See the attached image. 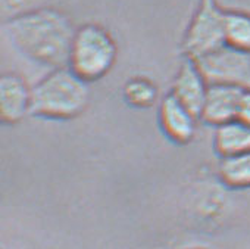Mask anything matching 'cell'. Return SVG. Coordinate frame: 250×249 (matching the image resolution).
<instances>
[{
	"instance_id": "6da1fadb",
	"label": "cell",
	"mask_w": 250,
	"mask_h": 249,
	"mask_svg": "<svg viewBox=\"0 0 250 249\" xmlns=\"http://www.w3.org/2000/svg\"><path fill=\"white\" fill-rule=\"evenodd\" d=\"M75 30L71 20L46 8L3 21V31L17 52L50 69L65 68Z\"/></svg>"
},
{
	"instance_id": "7a4b0ae2",
	"label": "cell",
	"mask_w": 250,
	"mask_h": 249,
	"mask_svg": "<svg viewBox=\"0 0 250 249\" xmlns=\"http://www.w3.org/2000/svg\"><path fill=\"white\" fill-rule=\"evenodd\" d=\"M88 83L68 67L52 69L31 89V113L46 119H72L88 106Z\"/></svg>"
},
{
	"instance_id": "3957f363",
	"label": "cell",
	"mask_w": 250,
	"mask_h": 249,
	"mask_svg": "<svg viewBox=\"0 0 250 249\" xmlns=\"http://www.w3.org/2000/svg\"><path fill=\"white\" fill-rule=\"evenodd\" d=\"M116 56L118 47L110 33L99 24H85L75 30L68 68L90 84L112 69Z\"/></svg>"
},
{
	"instance_id": "277c9868",
	"label": "cell",
	"mask_w": 250,
	"mask_h": 249,
	"mask_svg": "<svg viewBox=\"0 0 250 249\" xmlns=\"http://www.w3.org/2000/svg\"><path fill=\"white\" fill-rule=\"evenodd\" d=\"M225 46V11L216 0H200L184 34L181 50L196 61Z\"/></svg>"
},
{
	"instance_id": "5b68a950",
	"label": "cell",
	"mask_w": 250,
	"mask_h": 249,
	"mask_svg": "<svg viewBox=\"0 0 250 249\" xmlns=\"http://www.w3.org/2000/svg\"><path fill=\"white\" fill-rule=\"evenodd\" d=\"M208 84H229L250 89V53L222 46L193 61Z\"/></svg>"
},
{
	"instance_id": "8992f818",
	"label": "cell",
	"mask_w": 250,
	"mask_h": 249,
	"mask_svg": "<svg viewBox=\"0 0 250 249\" xmlns=\"http://www.w3.org/2000/svg\"><path fill=\"white\" fill-rule=\"evenodd\" d=\"M31 89L27 81L15 74L6 72L0 80V116L5 124H18L31 113Z\"/></svg>"
},
{
	"instance_id": "52a82bcc",
	"label": "cell",
	"mask_w": 250,
	"mask_h": 249,
	"mask_svg": "<svg viewBox=\"0 0 250 249\" xmlns=\"http://www.w3.org/2000/svg\"><path fill=\"white\" fill-rule=\"evenodd\" d=\"M244 89L229 84H209L200 119L215 129L237 119L238 105Z\"/></svg>"
},
{
	"instance_id": "ba28073f",
	"label": "cell",
	"mask_w": 250,
	"mask_h": 249,
	"mask_svg": "<svg viewBox=\"0 0 250 249\" xmlns=\"http://www.w3.org/2000/svg\"><path fill=\"white\" fill-rule=\"evenodd\" d=\"M197 116L171 93L159 105V124L164 135L177 145H187L196 135Z\"/></svg>"
},
{
	"instance_id": "9c48e42d",
	"label": "cell",
	"mask_w": 250,
	"mask_h": 249,
	"mask_svg": "<svg viewBox=\"0 0 250 249\" xmlns=\"http://www.w3.org/2000/svg\"><path fill=\"white\" fill-rule=\"evenodd\" d=\"M208 89L209 84L199 71L197 65L191 59H187L174 78L171 94L200 119Z\"/></svg>"
},
{
	"instance_id": "30bf717a",
	"label": "cell",
	"mask_w": 250,
	"mask_h": 249,
	"mask_svg": "<svg viewBox=\"0 0 250 249\" xmlns=\"http://www.w3.org/2000/svg\"><path fill=\"white\" fill-rule=\"evenodd\" d=\"M213 148L221 158L250 152V126L234 119L216 127Z\"/></svg>"
},
{
	"instance_id": "8fae6325",
	"label": "cell",
	"mask_w": 250,
	"mask_h": 249,
	"mask_svg": "<svg viewBox=\"0 0 250 249\" xmlns=\"http://www.w3.org/2000/svg\"><path fill=\"white\" fill-rule=\"evenodd\" d=\"M225 45L250 53V14L225 11Z\"/></svg>"
},
{
	"instance_id": "7c38bea8",
	"label": "cell",
	"mask_w": 250,
	"mask_h": 249,
	"mask_svg": "<svg viewBox=\"0 0 250 249\" xmlns=\"http://www.w3.org/2000/svg\"><path fill=\"white\" fill-rule=\"evenodd\" d=\"M221 181L231 189L250 187V152L222 158L219 164Z\"/></svg>"
},
{
	"instance_id": "4fadbf2b",
	"label": "cell",
	"mask_w": 250,
	"mask_h": 249,
	"mask_svg": "<svg viewBox=\"0 0 250 249\" xmlns=\"http://www.w3.org/2000/svg\"><path fill=\"white\" fill-rule=\"evenodd\" d=\"M124 97L128 105L139 109H146L155 105L158 99V87L149 78L134 77L125 83Z\"/></svg>"
},
{
	"instance_id": "5bb4252c",
	"label": "cell",
	"mask_w": 250,
	"mask_h": 249,
	"mask_svg": "<svg viewBox=\"0 0 250 249\" xmlns=\"http://www.w3.org/2000/svg\"><path fill=\"white\" fill-rule=\"evenodd\" d=\"M55 0H2V17L3 21L21 17L30 12L50 8Z\"/></svg>"
},
{
	"instance_id": "9a60e30c",
	"label": "cell",
	"mask_w": 250,
	"mask_h": 249,
	"mask_svg": "<svg viewBox=\"0 0 250 249\" xmlns=\"http://www.w3.org/2000/svg\"><path fill=\"white\" fill-rule=\"evenodd\" d=\"M237 119L250 126V89H244L240 105H238V112H237Z\"/></svg>"
}]
</instances>
